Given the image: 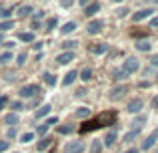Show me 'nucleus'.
I'll use <instances>...</instances> for the list:
<instances>
[{"label":"nucleus","mask_w":158,"mask_h":153,"mask_svg":"<svg viewBox=\"0 0 158 153\" xmlns=\"http://www.w3.org/2000/svg\"><path fill=\"white\" fill-rule=\"evenodd\" d=\"M8 147H10V143H8V141H0V153H2V151H6Z\"/></svg>","instance_id":"nucleus-40"},{"label":"nucleus","mask_w":158,"mask_h":153,"mask_svg":"<svg viewBox=\"0 0 158 153\" xmlns=\"http://www.w3.org/2000/svg\"><path fill=\"white\" fill-rule=\"evenodd\" d=\"M90 153H102V143L100 141H92V145H90Z\"/></svg>","instance_id":"nucleus-26"},{"label":"nucleus","mask_w":158,"mask_h":153,"mask_svg":"<svg viewBox=\"0 0 158 153\" xmlns=\"http://www.w3.org/2000/svg\"><path fill=\"white\" fill-rule=\"evenodd\" d=\"M78 2H80V4H86V2H88V0H78Z\"/></svg>","instance_id":"nucleus-49"},{"label":"nucleus","mask_w":158,"mask_h":153,"mask_svg":"<svg viewBox=\"0 0 158 153\" xmlns=\"http://www.w3.org/2000/svg\"><path fill=\"white\" fill-rule=\"evenodd\" d=\"M56 24H58V18H48V22H46V30H52V28H56Z\"/></svg>","instance_id":"nucleus-30"},{"label":"nucleus","mask_w":158,"mask_h":153,"mask_svg":"<svg viewBox=\"0 0 158 153\" xmlns=\"http://www.w3.org/2000/svg\"><path fill=\"white\" fill-rule=\"evenodd\" d=\"M114 141H116V131H108L106 137H104V145H106V147H110Z\"/></svg>","instance_id":"nucleus-19"},{"label":"nucleus","mask_w":158,"mask_h":153,"mask_svg":"<svg viewBox=\"0 0 158 153\" xmlns=\"http://www.w3.org/2000/svg\"><path fill=\"white\" fill-rule=\"evenodd\" d=\"M92 129H98V123H96V119H92V121H86L84 125L80 127V131H82V133H88V131H92Z\"/></svg>","instance_id":"nucleus-11"},{"label":"nucleus","mask_w":158,"mask_h":153,"mask_svg":"<svg viewBox=\"0 0 158 153\" xmlns=\"http://www.w3.org/2000/svg\"><path fill=\"white\" fill-rule=\"evenodd\" d=\"M38 91H40L38 85H24L22 89H20V97L22 99H30V97H34Z\"/></svg>","instance_id":"nucleus-3"},{"label":"nucleus","mask_w":158,"mask_h":153,"mask_svg":"<svg viewBox=\"0 0 158 153\" xmlns=\"http://www.w3.org/2000/svg\"><path fill=\"white\" fill-rule=\"evenodd\" d=\"M72 4H74V0H62V6L64 8H70Z\"/></svg>","instance_id":"nucleus-41"},{"label":"nucleus","mask_w":158,"mask_h":153,"mask_svg":"<svg viewBox=\"0 0 158 153\" xmlns=\"http://www.w3.org/2000/svg\"><path fill=\"white\" fill-rule=\"evenodd\" d=\"M76 44H78V43H74V40H68V43H62V47H64L66 51H72V48L76 47Z\"/></svg>","instance_id":"nucleus-34"},{"label":"nucleus","mask_w":158,"mask_h":153,"mask_svg":"<svg viewBox=\"0 0 158 153\" xmlns=\"http://www.w3.org/2000/svg\"><path fill=\"white\" fill-rule=\"evenodd\" d=\"M8 137H16V127H10V129H8Z\"/></svg>","instance_id":"nucleus-42"},{"label":"nucleus","mask_w":158,"mask_h":153,"mask_svg":"<svg viewBox=\"0 0 158 153\" xmlns=\"http://www.w3.org/2000/svg\"><path fill=\"white\" fill-rule=\"evenodd\" d=\"M92 75H94L92 69H84V71L80 73V79H82L84 83H88V81H92Z\"/></svg>","instance_id":"nucleus-21"},{"label":"nucleus","mask_w":158,"mask_h":153,"mask_svg":"<svg viewBox=\"0 0 158 153\" xmlns=\"http://www.w3.org/2000/svg\"><path fill=\"white\" fill-rule=\"evenodd\" d=\"M10 28H14V20H2L0 22V32H6Z\"/></svg>","instance_id":"nucleus-20"},{"label":"nucleus","mask_w":158,"mask_h":153,"mask_svg":"<svg viewBox=\"0 0 158 153\" xmlns=\"http://www.w3.org/2000/svg\"><path fill=\"white\" fill-rule=\"evenodd\" d=\"M90 51H92L94 55H102V52H106V51H108V44H98V47H92Z\"/></svg>","instance_id":"nucleus-24"},{"label":"nucleus","mask_w":158,"mask_h":153,"mask_svg":"<svg viewBox=\"0 0 158 153\" xmlns=\"http://www.w3.org/2000/svg\"><path fill=\"white\" fill-rule=\"evenodd\" d=\"M136 48H138V51H142V52H148L152 48V44L148 43V40H138V43H136Z\"/></svg>","instance_id":"nucleus-17"},{"label":"nucleus","mask_w":158,"mask_h":153,"mask_svg":"<svg viewBox=\"0 0 158 153\" xmlns=\"http://www.w3.org/2000/svg\"><path fill=\"white\" fill-rule=\"evenodd\" d=\"M46 131H48V125H46V123H42V125L38 127V133L40 135H46Z\"/></svg>","instance_id":"nucleus-39"},{"label":"nucleus","mask_w":158,"mask_h":153,"mask_svg":"<svg viewBox=\"0 0 158 153\" xmlns=\"http://www.w3.org/2000/svg\"><path fill=\"white\" fill-rule=\"evenodd\" d=\"M124 153H138V149H128V151H124Z\"/></svg>","instance_id":"nucleus-47"},{"label":"nucleus","mask_w":158,"mask_h":153,"mask_svg":"<svg viewBox=\"0 0 158 153\" xmlns=\"http://www.w3.org/2000/svg\"><path fill=\"white\" fill-rule=\"evenodd\" d=\"M156 139H158V129H156L154 133L150 135V137H146V141L142 143V149H150V147H152V145L156 143Z\"/></svg>","instance_id":"nucleus-10"},{"label":"nucleus","mask_w":158,"mask_h":153,"mask_svg":"<svg viewBox=\"0 0 158 153\" xmlns=\"http://www.w3.org/2000/svg\"><path fill=\"white\" fill-rule=\"evenodd\" d=\"M44 81H46L50 87H54V85H56V77H54V75H44Z\"/></svg>","instance_id":"nucleus-33"},{"label":"nucleus","mask_w":158,"mask_h":153,"mask_svg":"<svg viewBox=\"0 0 158 153\" xmlns=\"http://www.w3.org/2000/svg\"><path fill=\"white\" fill-rule=\"evenodd\" d=\"M144 123H146V117H138V119H134V123H132V125H134V129H140Z\"/></svg>","instance_id":"nucleus-32"},{"label":"nucleus","mask_w":158,"mask_h":153,"mask_svg":"<svg viewBox=\"0 0 158 153\" xmlns=\"http://www.w3.org/2000/svg\"><path fill=\"white\" fill-rule=\"evenodd\" d=\"M56 61H58V65H68L70 61H74V51H64V52H60V55L56 56Z\"/></svg>","instance_id":"nucleus-8"},{"label":"nucleus","mask_w":158,"mask_h":153,"mask_svg":"<svg viewBox=\"0 0 158 153\" xmlns=\"http://www.w3.org/2000/svg\"><path fill=\"white\" fill-rule=\"evenodd\" d=\"M76 115H78L80 119H86V117L90 115V109H88V107H80V109L76 111Z\"/></svg>","instance_id":"nucleus-27"},{"label":"nucleus","mask_w":158,"mask_h":153,"mask_svg":"<svg viewBox=\"0 0 158 153\" xmlns=\"http://www.w3.org/2000/svg\"><path fill=\"white\" fill-rule=\"evenodd\" d=\"M98 10H100V4H98V2H92V4H88V6H86L84 14L86 16H94V12H98Z\"/></svg>","instance_id":"nucleus-15"},{"label":"nucleus","mask_w":158,"mask_h":153,"mask_svg":"<svg viewBox=\"0 0 158 153\" xmlns=\"http://www.w3.org/2000/svg\"><path fill=\"white\" fill-rule=\"evenodd\" d=\"M26 56H28V55H26V52H20V55H18V61H16V63H18V65H20V67H22V65H24V63H26Z\"/></svg>","instance_id":"nucleus-37"},{"label":"nucleus","mask_w":158,"mask_h":153,"mask_svg":"<svg viewBox=\"0 0 158 153\" xmlns=\"http://www.w3.org/2000/svg\"><path fill=\"white\" fill-rule=\"evenodd\" d=\"M150 26H152V28H156V26H158V16H156V18H152V20H150Z\"/></svg>","instance_id":"nucleus-45"},{"label":"nucleus","mask_w":158,"mask_h":153,"mask_svg":"<svg viewBox=\"0 0 158 153\" xmlns=\"http://www.w3.org/2000/svg\"><path fill=\"white\" fill-rule=\"evenodd\" d=\"M76 77H78V73H76V71H70L68 75L64 77V81H62V85H72V83L76 81Z\"/></svg>","instance_id":"nucleus-18"},{"label":"nucleus","mask_w":158,"mask_h":153,"mask_svg":"<svg viewBox=\"0 0 158 153\" xmlns=\"http://www.w3.org/2000/svg\"><path fill=\"white\" fill-rule=\"evenodd\" d=\"M124 93H128V87L126 85H118V87H114V89H110L108 97H110V101H118V99L124 97Z\"/></svg>","instance_id":"nucleus-2"},{"label":"nucleus","mask_w":158,"mask_h":153,"mask_svg":"<svg viewBox=\"0 0 158 153\" xmlns=\"http://www.w3.org/2000/svg\"><path fill=\"white\" fill-rule=\"evenodd\" d=\"M50 109H52V107H50V105L46 103V105H42V107H40V109H38V111L34 113V117H36V119H42V117H46V115L50 113Z\"/></svg>","instance_id":"nucleus-13"},{"label":"nucleus","mask_w":158,"mask_h":153,"mask_svg":"<svg viewBox=\"0 0 158 153\" xmlns=\"http://www.w3.org/2000/svg\"><path fill=\"white\" fill-rule=\"evenodd\" d=\"M126 77H128V75H126V73L122 71V69H120V71H116V73H114V79H118V81H122V79H126Z\"/></svg>","instance_id":"nucleus-36"},{"label":"nucleus","mask_w":158,"mask_h":153,"mask_svg":"<svg viewBox=\"0 0 158 153\" xmlns=\"http://www.w3.org/2000/svg\"><path fill=\"white\" fill-rule=\"evenodd\" d=\"M102 26H104L102 20H90V22L86 24V30H88V34H98V32L102 30Z\"/></svg>","instance_id":"nucleus-6"},{"label":"nucleus","mask_w":158,"mask_h":153,"mask_svg":"<svg viewBox=\"0 0 158 153\" xmlns=\"http://www.w3.org/2000/svg\"><path fill=\"white\" fill-rule=\"evenodd\" d=\"M56 121H58L56 117H50V119H46V121H44V123H46V125L50 127V125H54V123H56Z\"/></svg>","instance_id":"nucleus-43"},{"label":"nucleus","mask_w":158,"mask_h":153,"mask_svg":"<svg viewBox=\"0 0 158 153\" xmlns=\"http://www.w3.org/2000/svg\"><path fill=\"white\" fill-rule=\"evenodd\" d=\"M12 109H14V111H20V109H22V103H20V101H12Z\"/></svg>","instance_id":"nucleus-38"},{"label":"nucleus","mask_w":158,"mask_h":153,"mask_svg":"<svg viewBox=\"0 0 158 153\" xmlns=\"http://www.w3.org/2000/svg\"><path fill=\"white\" fill-rule=\"evenodd\" d=\"M4 123L10 125V127H16V125H18V115H16V113H8L6 117H4Z\"/></svg>","instance_id":"nucleus-14"},{"label":"nucleus","mask_w":158,"mask_h":153,"mask_svg":"<svg viewBox=\"0 0 158 153\" xmlns=\"http://www.w3.org/2000/svg\"><path fill=\"white\" fill-rule=\"evenodd\" d=\"M18 40H22V43H34V34L32 32H18Z\"/></svg>","instance_id":"nucleus-16"},{"label":"nucleus","mask_w":158,"mask_h":153,"mask_svg":"<svg viewBox=\"0 0 158 153\" xmlns=\"http://www.w3.org/2000/svg\"><path fill=\"white\" fill-rule=\"evenodd\" d=\"M50 143H52V139L44 137V139H42V141H40L36 147H38V151H44V149H48V147H50Z\"/></svg>","instance_id":"nucleus-23"},{"label":"nucleus","mask_w":158,"mask_h":153,"mask_svg":"<svg viewBox=\"0 0 158 153\" xmlns=\"http://www.w3.org/2000/svg\"><path fill=\"white\" fill-rule=\"evenodd\" d=\"M148 2H152V4H158V0H148Z\"/></svg>","instance_id":"nucleus-50"},{"label":"nucleus","mask_w":158,"mask_h":153,"mask_svg":"<svg viewBox=\"0 0 158 153\" xmlns=\"http://www.w3.org/2000/svg\"><path fill=\"white\" fill-rule=\"evenodd\" d=\"M4 43V36H2V32H0V44H2Z\"/></svg>","instance_id":"nucleus-48"},{"label":"nucleus","mask_w":158,"mask_h":153,"mask_svg":"<svg viewBox=\"0 0 158 153\" xmlns=\"http://www.w3.org/2000/svg\"><path fill=\"white\" fill-rule=\"evenodd\" d=\"M12 12H14V10H0V18H2V20H8Z\"/></svg>","instance_id":"nucleus-35"},{"label":"nucleus","mask_w":158,"mask_h":153,"mask_svg":"<svg viewBox=\"0 0 158 153\" xmlns=\"http://www.w3.org/2000/svg\"><path fill=\"white\" fill-rule=\"evenodd\" d=\"M30 12H32V6H28V4H26V6H20V8H18V16H20V18H26Z\"/></svg>","instance_id":"nucleus-22"},{"label":"nucleus","mask_w":158,"mask_h":153,"mask_svg":"<svg viewBox=\"0 0 158 153\" xmlns=\"http://www.w3.org/2000/svg\"><path fill=\"white\" fill-rule=\"evenodd\" d=\"M150 65H152V67H158V55H154L150 59Z\"/></svg>","instance_id":"nucleus-44"},{"label":"nucleus","mask_w":158,"mask_h":153,"mask_svg":"<svg viewBox=\"0 0 158 153\" xmlns=\"http://www.w3.org/2000/svg\"><path fill=\"white\" fill-rule=\"evenodd\" d=\"M72 131H74L72 125H64V127L60 125V127H58V133H64V135H66V133H72Z\"/></svg>","instance_id":"nucleus-31"},{"label":"nucleus","mask_w":158,"mask_h":153,"mask_svg":"<svg viewBox=\"0 0 158 153\" xmlns=\"http://www.w3.org/2000/svg\"><path fill=\"white\" fill-rule=\"evenodd\" d=\"M110 2H122V0H110Z\"/></svg>","instance_id":"nucleus-51"},{"label":"nucleus","mask_w":158,"mask_h":153,"mask_svg":"<svg viewBox=\"0 0 158 153\" xmlns=\"http://www.w3.org/2000/svg\"><path fill=\"white\" fill-rule=\"evenodd\" d=\"M142 109H144L142 99H132V101L128 103V107H126V111H128V113H140Z\"/></svg>","instance_id":"nucleus-7"},{"label":"nucleus","mask_w":158,"mask_h":153,"mask_svg":"<svg viewBox=\"0 0 158 153\" xmlns=\"http://www.w3.org/2000/svg\"><path fill=\"white\" fill-rule=\"evenodd\" d=\"M114 117H116L114 113H102L100 117H96V123H98V127H104V125H110V123L114 121Z\"/></svg>","instance_id":"nucleus-9"},{"label":"nucleus","mask_w":158,"mask_h":153,"mask_svg":"<svg viewBox=\"0 0 158 153\" xmlns=\"http://www.w3.org/2000/svg\"><path fill=\"white\" fill-rule=\"evenodd\" d=\"M76 28H78V24H76V22H66V24H62L60 32H62V34H70V32H74Z\"/></svg>","instance_id":"nucleus-12"},{"label":"nucleus","mask_w":158,"mask_h":153,"mask_svg":"<svg viewBox=\"0 0 158 153\" xmlns=\"http://www.w3.org/2000/svg\"><path fill=\"white\" fill-rule=\"evenodd\" d=\"M152 8H142V10H138V12H134V14H132V20H134V22H140V20H146V18H150L152 16Z\"/></svg>","instance_id":"nucleus-5"},{"label":"nucleus","mask_w":158,"mask_h":153,"mask_svg":"<svg viewBox=\"0 0 158 153\" xmlns=\"http://www.w3.org/2000/svg\"><path fill=\"white\" fill-rule=\"evenodd\" d=\"M30 141H34V133L32 131H28V133H24L20 137V143H30Z\"/></svg>","instance_id":"nucleus-25"},{"label":"nucleus","mask_w":158,"mask_h":153,"mask_svg":"<svg viewBox=\"0 0 158 153\" xmlns=\"http://www.w3.org/2000/svg\"><path fill=\"white\" fill-rule=\"evenodd\" d=\"M8 61H12V52H2L0 55V65H6Z\"/></svg>","instance_id":"nucleus-29"},{"label":"nucleus","mask_w":158,"mask_h":153,"mask_svg":"<svg viewBox=\"0 0 158 153\" xmlns=\"http://www.w3.org/2000/svg\"><path fill=\"white\" fill-rule=\"evenodd\" d=\"M82 151H84V143L82 141H70L64 147V153H82Z\"/></svg>","instance_id":"nucleus-4"},{"label":"nucleus","mask_w":158,"mask_h":153,"mask_svg":"<svg viewBox=\"0 0 158 153\" xmlns=\"http://www.w3.org/2000/svg\"><path fill=\"white\" fill-rule=\"evenodd\" d=\"M138 133H140V129H132L130 133H126V137H124V141H132L134 137H138Z\"/></svg>","instance_id":"nucleus-28"},{"label":"nucleus","mask_w":158,"mask_h":153,"mask_svg":"<svg viewBox=\"0 0 158 153\" xmlns=\"http://www.w3.org/2000/svg\"><path fill=\"white\" fill-rule=\"evenodd\" d=\"M140 69V63H138V59H134V56H128L126 61H124V65H122V71L126 73V75H132V73H136Z\"/></svg>","instance_id":"nucleus-1"},{"label":"nucleus","mask_w":158,"mask_h":153,"mask_svg":"<svg viewBox=\"0 0 158 153\" xmlns=\"http://www.w3.org/2000/svg\"><path fill=\"white\" fill-rule=\"evenodd\" d=\"M4 105H6V97H0V109H4Z\"/></svg>","instance_id":"nucleus-46"}]
</instances>
